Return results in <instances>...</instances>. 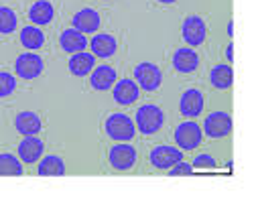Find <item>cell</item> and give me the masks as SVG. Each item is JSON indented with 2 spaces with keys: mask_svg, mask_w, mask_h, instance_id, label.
<instances>
[{
  "mask_svg": "<svg viewBox=\"0 0 258 201\" xmlns=\"http://www.w3.org/2000/svg\"><path fill=\"white\" fill-rule=\"evenodd\" d=\"M104 130L106 134L116 141V143H131L137 134V126H135V120L131 116H126L122 112H114L106 118L104 122Z\"/></svg>",
  "mask_w": 258,
  "mask_h": 201,
  "instance_id": "6da1fadb",
  "label": "cell"
},
{
  "mask_svg": "<svg viewBox=\"0 0 258 201\" xmlns=\"http://www.w3.org/2000/svg\"><path fill=\"white\" fill-rule=\"evenodd\" d=\"M163 122H165V114L155 104H145L135 114V126L143 134H155V132H159L161 126H163Z\"/></svg>",
  "mask_w": 258,
  "mask_h": 201,
  "instance_id": "7a4b0ae2",
  "label": "cell"
},
{
  "mask_svg": "<svg viewBox=\"0 0 258 201\" xmlns=\"http://www.w3.org/2000/svg\"><path fill=\"white\" fill-rule=\"evenodd\" d=\"M202 139H204V132H202V126L196 122V120H187V122H181L177 128H175V143L179 149L183 151H193L202 145Z\"/></svg>",
  "mask_w": 258,
  "mask_h": 201,
  "instance_id": "3957f363",
  "label": "cell"
},
{
  "mask_svg": "<svg viewBox=\"0 0 258 201\" xmlns=\"http://www.w3.org/2000/svg\"><path fill=\"white\" fill-rule=\"evenodd\" d=\"M137 149L128 143H118L108 153V161L116 171H131L137 165Z\"/></svg>",
  "mask_w": 258,
  "mask_h": 201,
  "instance_id": "277c9868",
  "label": "cell"
},
{
  "mask_svg": "<svg viewBox=\"0 0 258 201\" xmlns=\"http://www.w3.org/2000/svg\"><path fill=\"white\" fill-rule=\"evenodd\" d=\"M135 82L145 92H157L163 84V74L155 63H139L135 67Z\"/></svg>",
  "mask_w": 258,
  "mask_h": 201,
  "instance_id": "5b68a950",
  "label": "cell"
},
{
  "mask_svg": "<svg viewBox=\"0 0 258 201\" xmlns=\"http://www.w3.org/2000/svg\"><path fill=\"white\" fill-rule=\"evenodd\" d=\"M45 70V63L41 59V55L37 53H23L17 57V63H15V72L21 80H37Z\"/></svg>",
  "mask_w": 258,
  "mask_h": 201,
  "instance_id": "8992f818",
  "label": "cell"
},
{
  "mask_svg": "<svg viewBox=\"0 0 258 201\" xmlns=\"http://www.w3.org/2000/svg\"><path fill=\"white\" fill-rule=\"evenodd\" d=\"M149 161L155 169L159 171H169L173 165H177L179 161H183V153L175 147H169V145H159L151 151L149 155Z\"/></svg>",
  "mask_w": 258,
  "mask_h": 201,
  "instance_id": "52a82bcc",
  "label": "cell"
},
{
  "mask_svg": "<svg viewBox=\"0 0 258 201\" xmlns=\"http://www.w3.org/2000/svg\"><path fill=\"white\" fill-rule=\"evenodd\" d=\"M181 35H183V41L189 45V47H200L206 37H208V29H206V23L196 17V15H191L183 21V27H181Z\"/></svg>",
  "mask_w": 258,
  "mask_h": 201,
  "instance_id": "ba28073f",
  "label": "cell"
},
{
  "mask_svg": "<svg viewBox=\"0 0 258 201\" xmlns=\"http://www.w3.org/2000/svg\"><path fill=\"white\" fill-rule=\"evenodd\" d=\"M204 130L210 139H224L232 132V116L228 112H212L204 120Z\"/></svg>",
  "mask_w": 258,
  "mask_h": 201,
  "instance_id": "9c48e42d",
  "label": "cell"
},
{
  "mask_svg": "<svg viewBox=\"0 0 258 201\" xmlns=\"http://www.w3.org/2000/svg\"><path fill=\"white\" fill-rule=\"evenodd\" d=\"M179 110H181L183 116L196 120L204 112V94L200 90H196V88L183 92V96L179 100Z\"/></svg>",
  "mask_w": 258,
  "mask_h": 201,
  "instance_id": "30bf717a",
  "label": "cell"
},
{
  "mask_svg": "<svg viewBox=\"0 0 258 201\" xmlns=\"http://www.w3.org/2000/svg\"><path fill=\"white\" fill-rule=\"evenodd\" d=\"M173 67L179 74H193L200 67V55L191 47H179L173 55Z\"/></svg>",
  "mask_w": 258,
  "mask_h": 201,
  "instance_id": "8fae6325",
  "label": "cell"
},
{
  "mask_svg": "<svg viewBox=\"0 0 258 201\" xmlns=\"http://www.w3.org/2000/svg\"><path fill=\"white\" fill-rule=\"evenodd\" d=\"M116 84V70L112 65H98L92 70V76H90V86L92 90L96 92H106V90H112V86Z\"/></svg>",
  "mask_w": 258,
  "mask_h": 201,
  "instance_id": "7c38bea8",
  "label": "cell"
},
{
  "mask_svg": "<svg viewBox=\"0 0 258 201\" xmlns=\"http://www.w3.org/2000/svg\"><path fill=\"white\" fill-rule=\"evenodd\" d=\"M139 94H141V88L137 82L133 80H120L116 86H114V102L120 104V106H131L139 100Z\"/></svg>",
  "mask_w": 258,
  "mask_h": 201,
  "instance_id": "4fadbf2b",
  "label": "cell"
},
{
  "mask_svg": "<svg viewBox=\"0 0 258 201\" xmlns=\"http://www.w3.org/2000/svg\"><path fill=\"white\" fill-rule=\"evenodd\" d=\"M43 153H45V143L41 139H37V137H25L21 141V145H19V157L27 165L41 161Z\"/></svg>",
  "mask_w": 258,
  "mask_h": 201,
  "instance_id": "5bb4252c",
  "label": "cell"
},
{
  "mask_svg": "<svg viewBox=\"0 0 258 201\" xmlns=\"http://www.w3.org/2000/svg\"><path fill=\"white\" fill-rule=\"evenodd\" d=\"M90 47H92V55L94 57H102V59H108L116 53L118 49V41L114 35L110 33H100V35H94V39L90 41Z\"/></svg>",
  "mask_w": 258,
  "mask_h": 201,
  "instance_id": "9a60e30c",
  "label": "cell"
},
{
  "mask_svg": "<svg viewBox=\"0 0 258 201\" xmlns=\"http://www.w3.org/2000/svg\"><path fill=\"white\" fill-rule=\"evenodd\" d=\"M59 45L66 53H80V51H86L88 47V39L84 33H80L78 29H66L61 35H59Z\"/></svg>",
  "mask_w": 258,
  "mask_h": 201,
  "instance_id": "2e32d148",
  "label": "cell"
},
{
  "mask_svg": "<svg viewBox=\"0 0 258 201\" xmlns=\"http://www.w3.org/2000/svg\"><path fill=\"white\" fill-rule=\"evenodd\" d=\"M72 23H74V29H78L80 33H96L102 25V19L94 9H82L80 13L74 15Z\"/></svg>",
  "mask_w": 258,
  "mask_h": 201,
  "instance_id": "e0dca14e",
  "label": "cell"
},
{
  "mask_svg": "<svg viewBox=\"0 0 258 201\" xmlns=\"http://www.w3.org/2000/svg\"><path fill=\"white\" fill-rule=\"evenodd\" d=\"M68 67H70V74H72V76H76V78L90 76V74H92V70L96 67V57H94L92 53H86V51L74 53V57L70 59Z\"/></svg>",
  "mask_w": 258,
  "mask_h": 201,
  "instance_id": "ac0fdd59",
  "label": "cell"
},
{
  "mask_svg": "<svg viewBox=\"0 0 258 201\" xmlns=\"http://www.w3.org/2000/svg\"><path fill=\"white\" fill-rule=\"evenodd\" d=\"M41 118L35 112H21L15 118V128L17 132H21L23 137H37L41 132Z\"/></svg>",
  "mask_w": 258,
  "mask_h": 201,
  "instance_id": "d6986e66",
  "label": "cell"
},
{
  "mask_svg": "<svg viewBox=\"0 0 258 201\" xmlns=\"http://www.w3.org/2000/svg\"><path fill=\"white\" fill-rule=\"evenodd\" d=\"M53 17H55V9H53V5L49 3V0H37V3L29 9V19L37 27L51 25Z\"/></svg>",
  "mask_w": 258,
  "mask_h": 201,
  "instance_id": "ffe728a7",
  "label": "cell"
},
{
  "mask_svg": "<svg viewBox=\"0 0 258 201\" xmlns=\"http://www.w3.org/2000/svg\"><path fill=\"white\" fill-rule=\"evenodd\" d=\"M37 173L41 177H61V175H66V163H63V159L57 155L41 157Z\"/></svg>",
  "mask_w": 258,
  "mask_h": 201,
  "instance_id": "44dd1931",
  "label": "cell"
},
{
  "mask_svg": "<svg viewBox=\"0 0 258 201\" xmlns=\"http://www.w3.org/2000/svg\"><path fill=\"white\" fill-rule=\"evenodd\" d=\"M210 84L216 90H230L234 84V72L230 65H216L210 72Z\"/></svg>",
  "mask_w": 258,
  "mask_h": 201,
  "instance_id": "7402d4cb",
  "label": "cell"
},
{
  "mask_svg": "<svg viewBox=\"0 0 258 201\" xmlns=\"http://www.w3.org/2000/svg\"><path fill=\"white\" fill-rule=\"evenodd\" d=\"M21 45H23L25 49H29V51L41 49V47L45 45V35H43V31H41L39 27H33V25L23 27V29H21Z\"/></svg>",
  "mask_w": 258,
  "mask_h": 201,
  "instance_id": "603a6c76",
  "label": "cell"
},
{
  "mask_svg": "<svg viewBox=\"0 0 258 201\" xmlns=\"http://www.w3.org/2000/svg\"><path fill=\"white\" fill-rule=\"evenodd\" d=\"M21 175H23V165L15 155L11 153L0 155V177H21Z\"/></svg>",
  "mask_w": 258,
  "mask_h": 201,
  "instance_id": "cb8c5ba5",
  "label": "cell"
},
{
  "mask_svg": "<svg viewBox=\"0 0 258 201\" xmlns=\"http://www.w3.org/2000/svg\"><path fill=\"white\" fill-rule=\"evenodd\" d=\"M19 19L17 13L9 7H0V35H11L17 31Z\"/></svg>",
  "mask_w": 258,
  "mask_h": 201,
  "instance_id": "d4e9b609",
  "label": "cell"
},
{
  "mask_svg": "<svg viewBox=\"0 0 258 201\" xmlns=\"http://www.w3.org/2000/svg\"><path fill=\"white\" fill-rule=\"evenodd\" d=\"M17 90V80L13 74L0 72V98H9Z\"/></svg>",
  "mask_w": 258,
  "mask_h": 201,
  "instance_id": "484cf974",
  "label": "cell"
},
{
  "mask_svg": "<svg viewBox=\"0 0 258 201\" xmlns=\"http://www.w3.org/2000/svg\"><path fill=\"white\" fill-rule=\"evenodd\" d=\"M169 175L171 177H189V175H193V165L185 163V161H179L177 165H173L169 169Z\"/></svg>",
  "mask_w": 258,
  "mask_h": 201,
  "instance_id": "4316f807",
  "label": "cell"
},
{
  "mask_svg": "<svg viewBox=\"0 0 258 201\" xmlns=\"http://www.w3.org/2000/svg\"><path fill=\"white\" fill-rule=\"evenodd\" d=\"M193 169H214L216 167V159L212 155H198L193 159Z\"/></svg>",
  "mask_w": 258,
  "mask_h": 201,
  "instance_id": "83f0119b",
  "label": "cell"
},
{
  "mask_svg": "<svg viewBox=\"0 0 258 201\" xmlns=\"http://www.w3.org/2000/svg\"><path fill=\"white\" fill-rule=\"evenodd\" d=\"M226 57H228L230 63L234 61V43H228V47H226Z\"/></svg>",
  "mask_w": 258,
  "mask_h": 201,
  "instance_id": "f1b7e54d",
  "label": "cell"
},
{
  "mask_svg": "<svg viewBox=\"0 0 258 201\" xmlns=\"http://www.w3.org/2000/svg\"><path fill=\"white\" fill-rule=\"evenodd\" d=\"M228 35H230V37L234 35V21H230V23H228Z\"/></svg>",
  "mask_w": 258,
  "mask_h": 201,
  "instance_id": "f546056e",
  "label": "cell"
},
{
  "mask_svg": "<svg viewBox=\"0 0 258 201\" xmlns=\"http://www.w3.org/2000/svg\"><path fill=\"white\" fill-rule=\"evenodd\" d=\"M157 3H161V5H175L177 0H157Z\"/></svg>",
  "mask_w": 258,
  "mask_h": 201,
  "instance_id": "4dcf8cb0",
  "label": "cell"
}]
</instances>
